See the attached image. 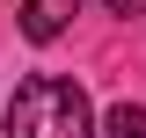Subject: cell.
Instances as JSON below:
<instances>
[{
	"label": "cell",
	"instance_id": "1",
	"mask_svg": "<svg viewBox=\"0 0 146 138\" xmlns=\"http://www.w3.org/2000/svg\"><path fill=\"white\" fill-rule=\"evenodd\" d=\"M7 138H95V109L80 80H58V73L22 80L7 102Z\"/></svg>",
	"mask_w": 146,
	"mask_h": 138
},
{
	"label": "cell",
	"instance_id": "2",
	"mask_svg": "<svg viewBox=\"0 0 146 138\" xmlns=\"http://www.w3.org/2000/svg\"><path fill=\"white\" fill-rule=\"evenodd\" d=\"M15 7H22V36L29 44H58L73 29V15H80V0H15Z\"/></svg>",
	"mask_w": 146,
	"mask_h": 138
},
{
	"label": "cell",
	"instance_id": "3",
	"mask_svg": "<svg viewBox=\"0 0 146 138\" xmlns=\"http://www.w3.org/2000/svg\"><path fill=\"white\" fill-rule=\"evenodd\" d=\"M102 138H146V109H131V102H117L102 116Z\"/></svg>",
	"mask_w": 146,
	"mask_h": 138
},
{
	"label": "cell",
	"instance_id": "4",
	"mask_svg": "<svg viewBox=\"0 0 146 138\" xmlns=\"http://www.w3.org/2000/svg\"><path fill=\"white\" fill-rule=\"evenodd\" d=\"M110 15H146V0H102Z\"/></svg>",
	"mask_w": 146,
	"mask_h": 138
}]
</instances>
